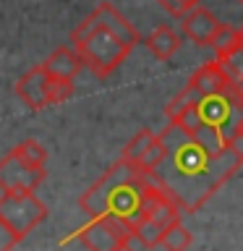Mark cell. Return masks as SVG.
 Returning a JSON list of instances; mask_svg holds the SVG:
<instances>
[{"label":"cell","mask_w":243,"mask_h":251,"mask_svg":"<svg viewBox=\"0 0 243 251\" xmlns=\"http://www.w3.org/2000/svg\"><path fill=\"white\" fill-rule=\"evenodd\" d=\"M160 136L165 141V157L146 176L178 201L183 215L199 212L243 168V149L235 144L212 154L175 123H168Z\"/></svg>","instance_id":"1"},{"label":"cell","mask_w":243,"mask_h":251,"mask_svg":"<svg viewBox=\"0 0 243 251\" xmlns=\"http://www.w3.org/2000/svg\"><path fill=\"white\" fill-rule=\"evenodd\" d=\"M71 45L78 50L84 66L97 78H107L110 74H115L133 50L113 29H107L94 11L71 31Z\"/></svg>","instance_id":"2"},{"label":"cell","mask_w":243,"mask_h":251,"mask_svg":"<svg viewBox=\"0 0 243 251\" xmlns=\"http://www.w3.org/2000/svg\"><path fill=\"white\" fill-rule=\"evenodd\" d=\"M0 217L24 241L37 225H42L47 220V204L37 199L34 191H3V196H0Z\"/></svg>","instance_id":"3"},{"label":"cell","mask_w":243,"mask_h":251,"mask_svg":"<svg viewBox=\"0 0 243 251\" xmlns=\"http://www.w3.org/2000/svg\"><path fill=\"white\" fill-rule=\"evenodd\" d=\"M68 241H78L89 251H115L118 246L133 241V235H131V227L121 217L102 215V217H89V223L81 225L63 243H68Z\"/></svg>","instance_id":"4"},{"label":"cell","mask_w":243,"mask_h":251,"mask_svg":"<svg viewBox=\"0 0 243 251\" xmlns=\"http://www.w3.org/2000/svg\"><path fill=\"white\" fill-rule=\"evenodd\" d=\"M133 173H139V170L131 168L125 160H118L115 165H110V168L105 170V176H102L99 180H94V183L78 196V209H81L86 217L110 215V194L115 191L118 183H123L125 178L133 176Z\"/></svg>","instance_id":"5"},{"label":"cell","mask_w":243,"mask_h":251,"mask_svg":"<svg viewBox=\"0 0 243 251\" xmlns=\"http://www.w3.org/2000/svg\"><path fill=\"white\" fill-rule=\"evenodd\" d=\"M45 176H47L45 168L29 165L13 149L0 160V191H37L42 186Z\"/></svg>","instance_id":"6"},{"label":"cell","mask_w":243,"mask_h":251,"mask_svg":"<svg viewBox=\"0 0 243 251\" xmlns=\"http://www.w3.org/2000/svg\"><path fill=\"white\" fill-rule=\"evenodd\" d=\"M186 86H188V89H191L199 100H204V97H217V94H230V97H235L230 76H227L222 60H217V58L196 68L194 74H191V78H188Z\"/></svg>","instance_id":"7"},{"label":"cell","mask_w":243,"mask_h":251,"mask_svg":"<svg viewBox=\"0 0 243 251\" xmlns=\"http://www.w3.org/2000/svg\"><path fill=\"white\" fill-rule=\"evenodd\" d=\"M13 92H16V97L31 110H45L50 105V97H47V92H50V76H47L42 63L34 68H29L26 74L13 84Z\"/></svg>","instance_id":"8"},{"label":"cell","mask_w":243,"mask_h":251,"mask_svg":"<svg viewBox=\"0 0 243 251\" xmlns=\"http://www.w3.org/2000/svg\"><path fill=\"white\" fill-rule=\"evenodd\" d=\"M219 26H222V21L204 5H194L191 11L180 19L183 37L188 39V42L199 45V47H209L212 39H215V34L219 31Z\"/></svg>","instance_id":"9"},{"label":"cell","mask_w":243,"mask_h":251,"mask_svg":"<svg viewBox=\"0 0 243 251\" xmlns=\"http://www.w3.org/2000/svg\"><path fill=\"white\" fill-rule=\"evenodd\" d=\"M42 66H45L50 78L73 81V78L78 76V71L84 68V60H81V55H78V50L73 45H63V47H58V50H52L50 55H47V60L42 63Z\"/></svg>","instance_id":"10"},{"label":"cell","mask_w":243,"mask_h":251,"mask_svg":"<svg viewBox=\"0 0 243 251\" xmlns=\"http://www.w3.org/2000/svg\"><path fill=\"white\" fill-rule=\"evenodd\" d=\"M146 50L154 55L157 60H170L172 55H175L180 50V45H183V39H180V34L172 26H168V24H160L152 34H149L144 39Z\"/></svg>","instance_id":"11"},{"label":"cell","mask_w":243,"mask_h":251,"mask_svg":"<svg viewBox=\"0 0 243 251\" xmlns=\"http://www.w3.org/2000/svg\"><path fill=\"white\" fill-rule=\"evenodd\" d=\"M94 13H97L99 19H102V24H105L107 29H113L125 45H131V47H136V45H139V31L131 26V21L125 19V16L118 11L113 3H99L97 8H94Z\"/></svg>","instance_id":"12"},{"label":"cell","mask_w":243,"mask_h":251,"mask_svg":"<svg viewBox=\"0 0 243 251\" xmlns=\"http://www.w3.org/2000/svg\"><path fill=\"white\" fill-rule=\"evenodd\" d=\"M209 47L215 50V58H217V60L230 58V55L238 50V47H243V26L235 29V26H230V24H222Z\"/></svg>","instance_id":"13"},{"label":"cell","mask_w":243,"mask_h":251,"mask_svg":"<svg viewBox=\"0 0 243 251\" xmlns=\"http://www.w3.org/2000/svg\"><path fill=\"white\" fill-rule=\"evenodd\" d=\"M154 139H157V133H152L149 128H141L136 136H133L128 144H125L123 149V154H121V160H125L131 165V168H139V162H141V157H144L149 152V147L154 144Z\"/></svg>","instance_id":"14"},{"label":"cell","mask_w":243,"mask_h":251,"mask_svg":"<svg viewBox=\"0 0 243 251\" xmlns=\"http://www.w3.org/2000/svg\"><path fill=\"white\" fill-rule=\"evenodd\" d=\"M191 243H194L191 230H188L183 223H172L170 227H165L160 246L165 251H188V249H191Z\"/></svg>","instance_id":"15"},{"label":"cell","mask_w":243,"mask_h":251,"mask_svg":"<svg viewBox=\"0 0 243 251\" xmlns=\"http://www.w3.org/2000/svg\"><path fill=\"white\" fill-rule=\"evenodd\" d=\"M162 233H165V227H162V225H157L154 220H149V217H141L139 223L131 227L133 241H139L144 249H157V246H160Z\"/></svg>","instance_id":"16"},{"label":"cell","mask_w":243,"mask_h":251,"mask_svg":"<svg viewBox=\"0 0 243 251\" xmlns=\"http://www.w3.org/2000/svg\"><path fill=\"white\" fill-rule=\"evenodd\" d=\"M13 152L21 157V160H26L29 165H37V168H45L47 162V149L39 144L37 139H24L19 144L13 147Z\"/></svg>","instance_id":"17"},{"label":"cell","mask_w":243,"mask_h":251,"mask_svg":"<svg viewBox=\"0 0 243 251\" xmlns=\"http://www.w3.org/2000/svg\"><path fill=\"white\" fill-rule=\"evenodd\" d=\"M222 66H225L227 76H230V81H233L235 97L243 100V47H238V50L230 55V58H225Z\"/></svg>","instance_id":"18"},{"label":"cell","mask_w":243,"mask_h":251,"mask_svg":"<svg viewBox=\"0 0 243 251\" xmlns=\"http://www.w3.org/2000/svg\"><path fill=\"white\" fill-rule=\"evenodd\" d=\"M47 97H50V105H60V102L71 100L73 97V81L50 78V92H47Z\"/></svg>","instance_id":"19"},{"label":"cell","mask_w":243,"mask_h":251,"mask_svg":"<svg viewBox=\"0 0 243 251\" xmlns=\"http://www.w3.org/2000/svg\"><path fill=\"white\" fill-rule=\"evenodd\" d=\"M19 243H21V238L16 235V230L0 217V251H13Z\"/></svg>","instance_id":"20"},{"label":"cell","mask_w":243,"mask_h":251,"mask_svg":"<svg viewBox=\"0 0 243 251\" xmlns=\"http://www.w3.org/2000/svg\"><path fill=\"white\" fill-rule=\"evenodd\" d=\"M157 3H160L170 16H175V19H183V16L191 11V5H188L186 0H157Z\"/></svg>","instance_id":"21"},{"label":"cell","mask_w":243,"mask_h":251,"mask_svg":"<svg viewBox=\"0 0 243 251\" xmlns=\"http://www.w3.org/2000/svg\"><path fill=\"white\" fill-rule=\"evenodd\" d=\"M235 128H238V141H243V115H241V121H238Z\"/></svg>","instance_id":"22"},{"label":"cell","mask_w":243,"mask_h":251,"mask_svg":"<svg viewBox=\"0 0 243 251\" xmlns=\"http://www.w3.org/2000/svg\"><path fill=\"white\" fill-rule=\"evenodd\" d=\"M115 251H136V249H133V246H131V241H128V243H123V246H118Z\"/></svg>","instance_id":"23"},{"label":"cell","mask_w":243,"mask_h":251,"mask_svg":"<svg viewBox=\"0 0 243 251\" xmlns=\"http://www.w3.org/2000/svg\"><path fill=\"white\" fill-rule=\"evenodd\" d=\"M186 3H188V5H191V8H194V5H199V3H201V0H186Z\"/></svg>","instance_id":"24"},{"label":"cell","mask_w":243,"mask_h":251,"mask_svg":"<svg viewBox=\"0 0 243 251\" xmlns=\"http://www.w3.org/2000/svg\"><path fill=\"white\" fill-rule=\"evenodd\" d=\"M238 3H243V0H238Z\"/></svg>","instance_id":"25"}]
</instances>
